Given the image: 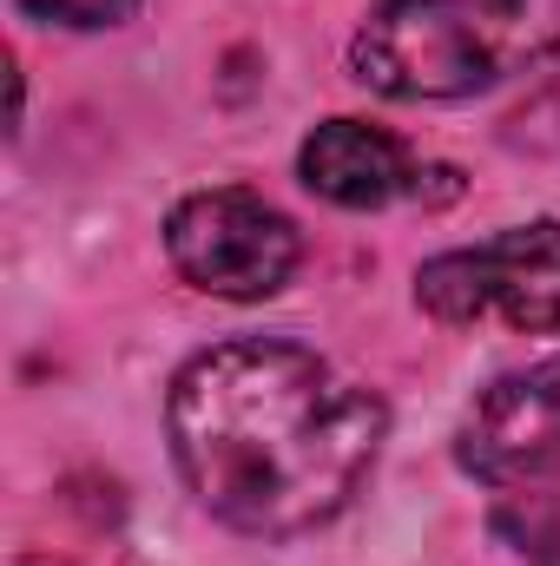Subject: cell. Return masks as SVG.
Here are the masks:
<instances>
[{"instance_id": "cell-1", "label": "cell", "mask_w": 560, "mask_h": 566, "mask_svg": "<svg viewBox=\"0 0 560 566\" xmlns=\"http://www.w3.org/2000/svg\"><path fill=\"white\" fill-rule=\"evenodd\" d=\"M165 428L185 488L225 527L290 541L356 501L390 409L303 343L238 336L178 369Z\"/></svg>"}, {"instance_id": "cell-2", "label": "cell", "mask_w": 560, "mask_h": 566, "mask_svg": "<svg viewBox=\"0 0 560 566\" xmlns=\"http://www.w3.org/2000/svg\"><path fill=\"white\" fill-rule=\"evenodd\" d=\"M560 53V0H383L350 73L383 99H468Z\"/></svg>"}, {"instance_id": "cell-3", "label": "cell", "mask_w": 560, "mask_h": 566, "mask_svg": "<svg viewBox=\"0 0 560 566\" xmlns=\"http://www.w3.org/2000/svg\"><path fill=\"white\" fill-rule=\"evenodd\" d=\"M416 296L435 323L501 316L508 329L548 336V329H560V224L535 218L475 251H448V258L422 264Z\"/></svg>"}, {"instance_id": "cell-4", "label": "cell", "mask_w": 560, "mask_h": 566, "mask_svg": "<svg viewBox=\"0 0 560 566\" xmlns=\"http://www.w3.org/2000/svg\"><path fill=\"white\" fill-rule=\"evenodd\" d=\"M165 251H172L185 283H198L211 296H231V303L271 296L297 271L290 218L271 211L258 191H238V185L185 198L165 224Z\"/></svg>"}, {"instance_id": "cell-5", "label": "cell", "mask_w": 560, "mask_h": 566, "mask_svg": "<svg viewBox=\"0 0 560 566\" xmlns=\"http://www.w3.org/2000/svg\"><path fill=\"white\" fill-rule=\"evenodd\" d=\"M560 461V356L501 376L462 422V468L481 481H535Z\"/></svg>"}, {"instance_id": "cell-6", "label": "cell", "mask_w": 560, "mask_h": 566, "mask_svg": "<svg viewBox=\"0 0 560 566\" xmlns=\"http://www.w3.org/2000/svg\"><path fill=\"white\" fill-rule=\"evenodd\" d=\"M297 171L317 198L343 205V211H376L390 205L396 191H409V151L390 139L383 126H363V119H330L317 126L303 151H297Z\"/></svg>"}, {"instance_id": "cell-7", "label": "cell", "mask_w": 560, "mask_h": 566, "mask_svg": "<svg viewBox=\"0 0 560 566\" xmlns=\"http://www.w3.org/2000/svg\"><path fill=\"white\" fill-rule=\"evenodd\" d=\"M13 7L46 27H120L139 13V0H13Z\"/></svg>"}]
</instances>
